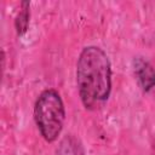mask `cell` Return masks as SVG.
Returning <instances> with one entry per match:
<instances>
[{"label": "cell", "instance_id": "cell-1", "mask_svg": "<svg viewBox=\"0 0 155 155\" xmlns=\"http://www.w3.org/2000/svg\"><path fill=\"white\" fill-rule=\"evenodd\" d=\"M76 84L86 109L96 110L109 98L111 65L107 53L97 46L85 47L76 63Z\"/></svg>", "mask_w": 155, "mask_h": 155}, {"label": "cell", "instance_id": "cell-2", "mask_svg": "<svg viewBox=\"0 0 155 155\" xmlns=\"http://www.w3.org/2000/svg\"><path fill=\"white\" fill-rule=\"evenodd\" d=\"M64 119L65 110L61 94L53 88L42 91L34 105V120L46 142L52 143L58 138Z\"/></svg>", "mask_w": 155, "mask_h": 155}, {"label": "cell", "instance_id": "cell-3", "mask_svg": "<svg viewBox=\"0 0 155 155\" xmlns=\"http://www.w3.org/2000/svg\"><path fill=\"white\" fill-rule=\"evenodd\" d=\"M133 69L134 75L142 86V88L148 92L155 86V70L154 68L144 59L137 58L133 61Z\"/></svg>", "mask_w": 155, "mask_h": 155}, {"label": "cell", "instance_id": "cell-4", "mask_svg": "<svg viewBox=\"0 0 155 155\" xmlns=\"http://www.w3.org/2000/svg\"><path fill=\"white\" fill-rule=\"evenodd\" d=\"M56 155H85V149L79 138L74 134H68L59 142Z\"/></svg>", "mask_w": 155, "mask_h": 155}, {"label": "cell", "instance_id": "cell-5", "mask_svg": "<svg viewBox=\"0 0 155 155\" xmlns=\"http://www.w3.org/2000/svg\"><path fill=\"white\" fill-rule=\"evenodd\" d=\"M29 2H22V8L19 10L16 21H15V25H16V30L18 35H23L27 29H28V24H29Z\"/></svg>", "mask_w": 155, "mask_h": 155}]
</instances>
